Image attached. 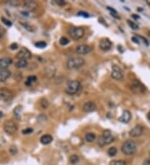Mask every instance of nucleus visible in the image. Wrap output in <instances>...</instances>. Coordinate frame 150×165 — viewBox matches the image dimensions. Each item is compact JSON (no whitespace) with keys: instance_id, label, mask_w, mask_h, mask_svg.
I'll list each match as a JSON object with an SVG mask.
<instances>
[{"instance_id":"10","label":"nucleus","mask_w":150,"mask_h":165,"mask_svg":"<svg viewBox=\"0 0 150 165\" xmlns=\"http://www.w3.org/2000/svg\"><path fill=\"white\" fill-rule=\"evenodd\" d=\"M31 56L32 53L27 48H22L17 54V58L18 59H24V60H28V59L31 58Z\"/></svg>"},{"instance_id":"8","label":"nucleus","mask_w":150,"mask_h":165,"mask_svg":"<svg viewBox=\"0 0 150 165\" xmlns=\"http://www.w3.org/2000/svg\"><path fill=\"white\" fill-rule=\"evenodd\" d=\"M111 77L115 80H121L124 78V72L118 65L114 64L111 69Z\"/></svg>"},{"instance_id":"7","label":"nucleus","mask_w":150,"mask_h":165,"mask_svg":"<svg viewBox=\"0 0 150 165\" xmlns=\"http://www.w3.org/2000/svg\"><path fill=\"white\" fill-rule=\"evenodd\" d=\"M131 90L135 94H143L146 91V87L139 80H133L131 84Z\"/></svg>"},{"instance_id":"3","label":"nucleus","mask_w":150,"mask_h":165,"mask_svg":"<svg viewBox=\"0 0 150 165\" xmlns=\"http://www.w3.org/2000/svg\"><path fill=\"white\" fill-rule=\"evenodd\" d=\"M114 138L111 131L105 130L103 133V134L98 138V144L100 147H104L105 145H108V144L111 143L112 142H114Z\"/></svg>"},{"instance_id":"20","label":"nucleus","mask_w":150,"mask_h":165,"mask_svg":"<svg viewBox=\"0 0 150 165\" xmlns=\"http://www.w3.org/2000/svg\"><path fill=\"white\" fill-rule=\"evenodd\" d=\"M27 65H28V61L24 60V59H18L17 61V63H15V67L17 69H24V68H26Z\"/></svg>"},{"instance_id":"30","label":"nucleus","mask_w":150,"mask_h":165,"mask_svg":"<svg viewBox=\"0 0 150 165\" xmlns=\"http://www.w3.org/2000/svg\"><path fill=\"white\" fill-rule=\"evenodd\" d=\"M35 46L37 48H44L47 46V44L45 42H43V41H40V42H38L36 43Z\"/></svg>"},{"instance_id":"29","label":"nucleus","mask_w":150,"mask_h":165,"mask_svg":"<svg viewBox=\"0 0 150 165\" xmlns=\"http://www.w3.org/2000/svg\"><path fill=\"white\" fill-rule=\"evenodd\" d=\"M40 105H41V107L43 108H47L48 107V101L47 100V99H45V98H43L41 101H40Z\"/></svg>"},{"instance_id":"24","label":"nucleus","mask_w":150,"mask_h":165,"mask_svg":"<svg viewBox=\"0 0 150 165\" xmlns=\"http://www.w3.org/2000/svg\"><path fill=\"white\" fill-rule=\"evenodd\" d=\"M69 161H70V163L72 164H78L79 162V158L78 155H76V154H73V155H72L69 158Z\"/></svg>"},{"instance_id":"25","label":"nucleus","mask_w":150,"mask_h":165,"mask_svg":"<svg viewBox=\"0 0 150 165\" xmlns=\"http://www.w3.org/2000/svg\"><path fill=\"white\" fill-rule=\"evenodd\" d=\"M117 152H118V150L116 147H111L108 149V154L110 157H114L117 154Z\"/></svg>"},{"instance_id":"40","label":"nucleus","mask_w":150,"mask_h":165,"mask_svg":"<svg viewBox=\"0 0 150 165\" xmlns=\"http://www.w3.org/2000/svg\"><path fill=\"white\" fill-rule=\"evenodd\" d=\"M23 24V25L24 26V28H26V29H28V31H33L32 29H30V28H32V27H31V26H29V25H28L27 24Z\"/></svg>"},{"instance_id":"18","label":"nucleus","mask_w":150,"mask_h":165,"mask_svg":"<svg viewBox=\"0 0 150 165\" xmlns=\"http://www.w3.org/2000/svg\"><path fill=\"white\" fill-rule=\"evenodd\" d=\"M11 76V72L8 69L0 71V82L3 83L8 80V78Z\"/></svg>"},{"instance_id":"41","label":"nucleus","mask_w":150,"mask_h":165,"mask_svg":"<svg viewBox=\"0 0 150 165\" xmlns=\"http://www.w3.org/2000/svg\"><path fill=\"white\" fill-rule=\"evenodd\" d=\"M133 18H136V19H139V16H136V15H133Z\"/></svg>"},{"instance_id":"43","label":"nucleus","mask_w":150,"mask_h":165,"mask_svg":"<svg viewBox=\"0 0 150 165\" xmlns=\"http://www.w3.org/2000/svg\"><path fill=\"white\" fill-rule=\"evenodd\" d=\"M2 117V113H0V118Z\"/></svg>"},{"instance_id":"36","label":"nucleus","mask_w":150,"mask_h":165,"mask_svg":"<svg viewBox=\"0 0 150 165\" xmlns=\"http://www.w3.org/2000/svg\"><path fill=\"white\" fill-rule=\"evenodd\" d=\"M4 34H5V30L3 29V28L0 27V38H1L2 37H3Z\"/></svg>"},{"instance_id":"2","label":"nucleus","mask_w":150,"mask_h":165,"mask_svg":"<svg viewBox=\"0 0 150 165\" xmlns=\"http://www.w3.org/2000/svg\"><path fill=\"white\" fill-rule=\"evenodd\" d=\"M84 63H85L84 59H83L82 57H79V56H75V57H72L70 59H69L67 61L66 65L69 69L74 70L80 69Z\"/></svg>"},{"instance_id":"1","label":"nucleus","mask_w":150,"mask_h":165,"mask_svg":"<svg viewBox=\"0 0 150 165\" xmlns=\"http://www.w3.org/2000/svg\"><path fill=\"white\" fill-rule=\"evenodd\" d=\"M137 144L134 141L127 140L123 143L121 147V151L125 155H133L137 152Z\"/></svg>"},{"instance_id":"42","label":"nucleus","mask_w":150,"mask_h":165,"mask_svg":"<svg viewBox=\"0 0 150 165\" xmlns=\"http://www.w3.org/2000/svg\"><path fill=\"white\" fill-rule=\"evenodd\" d=\"M147 117H148V119L150 120V111L148 113V115H147Z\"/></svg>"},{"instance_id":"14","label":"nucleus","mask_w":150,"mask_h":165,"mask_svg":"<svg viewBox=\"0 0 150 165\" xmlns=\"http://www.w3.org/2000/svg\"><path fill=\"white\" fill-rule=\"evenodd\" d=\"M96 108H97V106L95 104V103H93L92 101H88L83 105V110L86 113H91V112L95 111Z\"/></svg>"},{"instance_id":"23","label":"nucleus","mask_w":150,"mask_h":165,"mask_svg":"<svg viewBox=\"0 0 150 165\" xmlns=\"http://www.w3.org/2000/svg\"><path fill=\"white\" fill-rule=\"evenodd\" d=\"M36 81H37V78H36L35 76H29V77H28L27 78L26 82H25V84H26V85H32V84H34V83H35Z\"/></svg>"},{"instance_id":"21","label":"nucleus","mask_w":150,"mask_h":165,"mask_svg":"<svg viewBox=\"0 0 150 165\" xmlns=\"http://www.w3.org/2000/svg\"><path fill=\"white\" fill-rule=\"evenodd\" d=\"M85 139L88 143H92L96 139V135L93 133H88L85 134Z\"/></svg>"},{"instance_id":"9","label":"nucleus","mask_w":150,"mask_h":165,"mask_svg":"<svg viewBox=\"0 0 150 165\" xmlns=\"http://www.w3.org/2000/svg\"><path fill=\"white\" fill-rule=\"evenodd\" d=\"M13 98V94L9 88H0V99L3 101H9Z\"/></svg>"},{"instance_id":"28","label":"nucleus","mask_w":150,"mask_h":165,"mask_svg":"<svg viewBox=\"0 0 150 165\" xmlns=\"http://www.w3.org/2000/svg\"><path fill=\"white\" fill-rule=\"evenodd\" d=\"M128 24L129 25V27L133 28V29H134V30H136V29H139V25L138 24H136L135 23H133V21L131 20H128Z\"/></svg>"},{"instance_id":"34","label":"nucleus","mask_w":150,"mask_h":165,"mask_svg":"<svg viewBox=\"0 0 150 165\" xmlns=\"http://www.w3.org/2000/svg\"><path fill=\"white\" fill-rule=\"evenodd\" d=\"M54 3H57L58 5H60V6H63V5H65V4H66V2L63 1V0H55Z\"/></svg>"},{"instance_id":"5","label":"nucleus","mask_w":150,"mask_h":165,"mask_svg":"<svg viewBox=\"0 0 150 165\" xmlns=\"http://www.w3.org/2000/svg\"><path fill=\"white\" fill-rule=\"evenodd\" d=\"M69 34L73 40H79L84 35V29L81 27H72L69 30Z\"/></svg>"},{"instance_id":"16","label":"nucleus","mask_w":150,"mask_h":165,"mask_svg":"<svg viewBox=\"0 0 150 165\" xmlns=\"http://www.w3.org/2000/svg\"><path fill=\"white\" fill-rule=\"evenodd\" d=\"M131 113L128 110H124L123 112V114L121 115V117L118 118V121L124 123H128V122L131 120Z\"/></svg>"},{"instance_id":"33","label":"nucleus","mask_w":150,"mask_h":165,"mask_svg":"<svg viewBox=\"0 0 150 165\" xmlns=\"http://www.w3.org/2000/svg\"><path fill=\"white\" fill-rule=\"evenodd\" d=\"M78 15L79 16H81V17H83V18H89L90 17V15L88 14V13H85V12H79L78 13Z\"/></svg>"},{"instance_id":"38","label":"nucleus","mask_w":150,"mask_h":165,"mask_svg":"<svg viewBox=\"0 0 150 165\" xmlns=\"http://www.w3.org/2000/svg\"><path fill=\"white\" fill-rule=\"evenodd\" d=\"M143 165H150V158H147L143 161Z\"/></svg>"},{"instance_id":"4","label":"nucleus","mask_w":150,"mask_h":165,"mask_svg":"<svg viewBox=\"0 0 150 165\" xmlns=\"http://www.w3.org/2000/svg\"><path fill=\"white\" fill-rule=\"evenodd\" d=\"M80 89H81V84L79 81L71 80V81H69V83L67 84L65 92L69 95H73V94H76Z\"/></svg>"},{"instance_id":"39","label":"nucleus","mask_w":150,"mask_h":165,"mask_svg":"<svg viewBox=\"0 0 150 165\" xmlns=\"http://www.w3.org/2000/svg\"><path fill=\"white\" fill-rule=\"evenodd\" d=\"M132 40L135 43V44H139V38H137L136 37H133L132 38Z\"/></svg>"},{"instance_id":"35","label":"nucleus","mask_w":150,"mask_h":165,"mask_svg":"<svg viewBox=\"0 0 150 165\" xmlns=\"http://www.w3.org/2000/svg\"><path fill=\"white\" fill-rule=\"evenodd\" d=\"M18 48V45L17 44H12L10 45V48L12 49V50H15V49H17Z\"/></svg>"},{"instance_id":"22","label":"nucleus","mask_w":150,"mask_h":165,"mask_svg":"<svg viewBox=\"0 0 150 165\" xmlns=\"http://www.w3.org/2000/svg\"><path fill=\"white\" fill-rule=\"evenodd\" d=\"M21 112H22V107L21 106H18L14 108L13 110V114L15 116V118L17 119H21Z\"/></svg>"},{"instance_id":"37","label":"nucleus","mask_w":150,"mask_h":165,"mask_svg":"<svg viewBox=\"0 0 150 165\" xmlns=\"http://www.w3.org/2000/svg\"><path fill=\"white\" fill-rule=\"evenodd\" d=\"M9 3H10L12 6H15V5H18L19 4V3H18V1H13V2H9Z\"/></svg>"},{"instance_id":"32","label":"nucleus","mask_w":150,"mask_h":165,"mask_svg":"<svg viewBox=\"0 0 150 165\" xmlns=\"http://www.w3.org/2000/svg\"><path fill=\"white\" fill-rule=\"evenodd\" d=\"M2 19V21H3V23L5 24V25H7V26H9V27H10V26H12V23L9 21V20H8V19H6L5 18H1Z\"/></svg>"},{"instance_id":"17","label":"nucleus","mask_w":150,"mask_h":165,"mask_svg":"<svg viewBox=\"0 0 150 165\" xmlns=\"http://www.w3.org/2000/svg\"><path fill=\"white\" fill-rule=\"evenodd\" d=\"M12 63V59L9 58L0 59V71L7 69V68Z\"/></svg>"},{"instance_id":"19","label":"nucleus","mask_w":150,"mask_h":165,"mask_svg":"<svg viewBox=\"0 0 150 165\" xmlns=\"http://www.w3.org/2000/svg\"><path fill=\"white\" fill-rule=\"evenodd\" d=\"M53 137L49 134H45V135H43L41 138H40V142L42 144H44V145H48L49 143H51L53 142Z\"/></svg>"},{"instance_id":"31","label":"nucleus","mask_w":150,"mask_h":165,"mask_svg":"<svg viewBox=\"0 0 150 165\" xmlns=\"http://www.w3.org/2000/svg\"><path fill=\"white\" fill-rule=\"evenodd\" d=\"M33 131L34 129H32V128H27L26 129H24V130L22 131V133H23V134H30V133H33Z\"/></svg>"},{"instance_id":"27","label":"nucleus","mask_w":150,"mask_h":165,"mask_svg":"<svg viewBox=\"0 0 150 165\" xmlns=\"http://www.w3.org/2000/svg\"><path fill=\"white\" fill-rule=\"evenodd\" d=\"M59 44H60V45H62V46H66V45H68V44H69V38H67L66 37H62V38L59 39Z\"/></svg>"},{"instance_id":"6","label":"nucleus","mask_w":150,"mask_h":165,"mask_svg":"<svg viewBox=\"0 0 150 165\" xmlns=\"http://www.w3.org/2000/svg\"><path fill=\"white\" fill-rule=\"evenodd\" d=\"M3 129L9 135H13L18 130V125L13 120H7L3 124Z\"/></svg>"},{"instance_id":"12","label":"nucleus","mask_w":150,"mask_h":165,"mask_svg":"<svg viewBox=\"0 0 150 165\" xmlns=\"http://www.w3.org/2000/svg\"><path fill=\"white\" fill-rule=\"evenodd\" d=\"M92 48L87 44H80L76 48V53L79 55H86L91 52Z\"/></svg>"},{"instance_id":"13","label":"nucleus","mask_w":150,"mask_h":165,"mask_svg":"<svg viewBox=\"0 0 150 165\" xmlns=\"http://www.w3.org/2000/svg\"><path fill=\"white\" fill-rule=\"evenodd\" d=\"M99 48L103 51H108L112 48V43L108 38H103L99 43Z\"/></svg>"},{"instance_id":"26","label":"nucleus","mask_w":150,"mask_h":165,"mask_svg":"<svg viewBox=\"0 0 150 165\" xmlns=\"http://www.w3.org/2000/svg\"><path fill=\"white\" fill-rule=\"evenodd\" d=\"M109 165H127V163L124 160H113Z\"/></svg>"},{"instance_id":"15","label":"nucleus","mask_w":150,"mask_h":165,"mask_svg":"<svg viewBox=\"0 0 150 165\" xmlns=\"http://www.w3.org/2000/svg\"><path fill=\"white\" fill-rule=\"evenodd\" d=\"M24 8L28 11H34L38 8V3L35 1L28 0L24 2Z\"/></svg>"},{"instance_id":"11","label":"nucleus","mask_w":150,"mask_h":165,"mask_svg":"<svg viewBox=\"0 0 150 165\" xmlns=\"http://www.w3.org/2000/svg\"><path fill=\"white\" fill-rule=\"evenodd\" d=\"M143 133V128L141 125H136L129 131V136L132 138H138L141 136Z\"/></svg>"}]
</instances>
